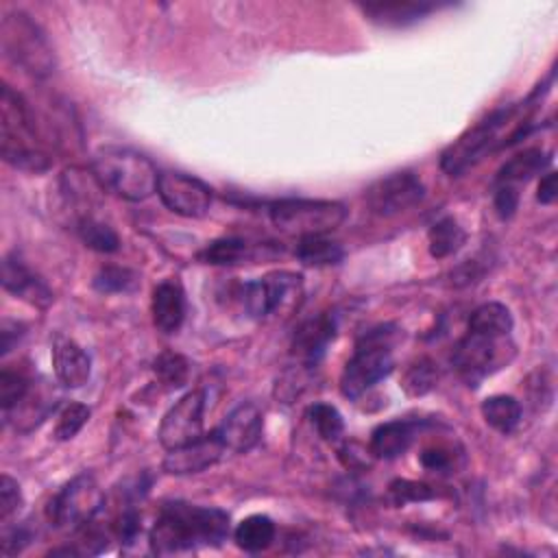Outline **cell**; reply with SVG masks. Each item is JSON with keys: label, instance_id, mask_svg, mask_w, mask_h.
<instances>
[{"label": "cell", "instance_id": "obj_23", "mask_svg": "<svg viewBox=\"0 0 558 558\" xmlns=\"http://www.w3.org/2000/svg\"><path fill=\"white\" fill-rule=\"evenodd\" d=\"M549 163H551V153H547L543 148H527V150L514 155L512 159H508L499 168V172L495 177V185H514V187H519L521 183H525L532 177L547 170Z\"/></svg>", "mask_w": 558, "mask_h": 558}, {"label": "cell", "instance_id": "obj_42", "mask_svg": "<svg viewBox=\"0 0 558 558\" xmlns=\"http://www.w3.org/2000/svg\"><path fill=\"white\" fill-rule=\"evenodd\" d=\"M22 333H24L22 323H17V320H4L2 323V327H0V351H2V355H7L13 349V344L22 338Z\"/></svg>", "mask_w": 558, "mask_h": 558}, {"label": "cell", "instance_id": "obj_22", "mask_svg": "<svg viewBox=\"0 0 558 558\" xmlns=\"http://www.w3.org/2000/svg\"><path fill=\"white\" fill-rule=\"evenodd\" d=\"M153 323L163 333H174L185 318V294L183 288L168 279L155 286L153 290Z\"/></svg>", "mask_w": 558, "mask_h": 558}, {"label": "cell", "instance_id": "obj_39", "mask_svg": "<svg viewBox=\"0 0 558 558\" xmlns=\"http://www.w3.org/2000/svg\"><path fill=\"white\" fill-rule=\"evenodd\" d=\"M418 460H421L423 469L432 471V473H451L456 469V453L442 445L423 449Z\"/></svg>", "mask_w": 558, "mask_h": 558}, {"label": "cell", "instance_id": "obj_15", "mask_svg": "<svg viewBox=\"0 0 558 558\" xmlns=\"http://www.w3.org/2000/svg\"><path fill=\"white\" fill-rule=\"evenodd\" d=\"M262 427H264L262 410L251 401H242L225 416L222 425L218 427V434L229 451L246 453L259 442Z\"/></svg>", "mask_w": 558, "mask_h": 558}, {"label": "cell", "instance_id": "obj_41", "mask_svg": "<svg viewBox=\"0 0 558 558\" xmlns=\"http://www.w3.org/2000/svg\"><path fill=\"white\" fill-rule=\"evenodd\" d=\"M371 449L366 451L360 442H344L338 449V458L347 469H364L368 466V458H371Z\"/></svg>", "mask_w": 558, "mask_h": 558}, {"label": "cell", "instance_id": "obj_2", "mask_svg": "<svg viewBox=\"0 0 558 558\" xmlns=\"http://www.w3.org/2000/svg\"><path fill=\"white\" fill-rule=\"evenodd\" d=\"M538 89H541V85H538ZM538 89L525 102L501 107V109L493 111L488 118H484L480 124H475L473 129L462 133L451 146L445 148V153L440 157V168L451 177L462 174L464 170L475 166L480 159H484L488 153L504 148V144H506L504 131L506 129H510L508 146L519 142L521 137H525L530 133V124H532L530 116L525 111L538 98V94H541Z\"/></svg>", "mask_w": 558, "mask_h": 558}, {"label": "cell", "instance_id": "obj_25", "mask_svg": "<svg viewBox=\"0 0 558 558\" xmlns=\"http://www.w3.org/2000/svg\"><path fill=\"white\" fill-rule=\"evenodd\" d=\"M484 421L499 434H512L523 416L521 403L510 395H493L482 401Z\"/></svg>", "mask_w": 558, "mask_h": 558}, {"label": "cell", "instance_id": "obj_11", "mask_svg": "<svg viewBox=\"0 0 558 558\" xmlns=\"http://www.w3.org/2000/svg\"><path fill=\"white\" fill-rule=\"evenodd\" d=\"M423 196L425 185L410 170L392 172L388 177L377 179L364 194L368 209L381 218H390L412 209L423 201Z\"/></svg>", "mask_w": 558, "mask_h": 558}, {"label": "cell", "instance_id": "obj_12", "mask_svg": "<svg viewBox=\"0 0 558 558\" xmlns=\"http://www.w3.org/2000/svg\"><path fill=\"white\" fill-rule=\"evenodd\" d=\"M205 390L185 392L161 418L157 438L166 451L183 447L203 436Z\"/></svg>", "mask_w": 558, "mask_h": 558}, {"label": "cell", "instance_id": "obj_33", "mask_svg": "<svg viewBox=\"0 0 558 558\" xmlns=\"http://www.w3.org/2000/svg\"><path fill=\"white\" fill-rule=\"evenodd\" d=\"M307 418L314 425L316 434L327 440V442H336L342 438L344 434V421L342 414L338 412L336 405L331 403H312L307 410Z\"/></svg>", "mask_w": 558, "mask_h": 558}, {"label": "cell", "instance_id": "obj_4", "mask_svg": "<svg viewBox=\"0 0 558 558\" xmlns=\"http://www.w3.org/2000/svg\"><path fill=\"white\" fill-rule=\"evenodd\" d=\"M89 168L100 187L124 201L140 203L157 192L159 172L155 163L137 150L105 146L94 153Z\"/></svg>", "mask_w": 558, "mask_h": 558}, {"label": "cell", "instance_id": "obj_8", "mask_svg": "<svg viewBox=\"0 0 558 558\" xmlns=\"http://www.w3.org/2000/svg\"><path fill=\"white\" fill-rule=\"evenodd\" d=\"M514 357V342L510 336H490L480 331H466L456 344L451 362L466 386H480L482 379L495 371L508 366Z\"/></svg>", "mask_w": 558, "mask_h": 558}, {"label": "cell", "instance_id": "obj_36", "mask_svg": "<svg viewBox=\"0 0 558 558\" xmlns=\"http://www.w3.org/2000/svg\"><path fill=\"white\" fill-rule=\"evenodd\" d=\"M438 490L425 482H414V480H395L388 486V499L392 506H405V504H418V501H429L436 499Z\"/></svg>", "mask_w": 558, "mask_h": 558}, {"label": "cell", "instance_id": "obj_24", "mask_svg": "<svg viewBox=\"0 0 558 558\" xmlns=\"http://www.w3.org/2000/svg\"><path fill=\"white\" fill-rule=\"evenodd\" d=\"M275 534H277V527L272 519L266 514H251L242 519L233 530L235 545L248 554H257L270 547V543L275 541Z\"/></svg>", "mask_w": 558, "mask_h": 558}, {"label": "cell", "instance_id": "obj_26", "mask_svg": "<svg viewBox=\"0 0 558 558\" xmlns=\"http://www.w3.org/2000/svg\"><path fill=\"white\" fill-rule=\"evenodd\" d=\"M464 242H466V231L451 216L436 220L427 231L429 255L436 259H445V257L458 253Z\"/></svg>", "mask_w": 558, "mask_h": 558}, {"label": "cell", "instance_id": "obj_9", "mask_svg": "<svg viewBox=\"0 0 558 558\" xmlns=\"http://www.w3.org/2000/svg\"><path fill=\"white\" fill-rule=\"evenodd\" d=\"M105 506V493L92 473L72 477L48 504V519L61 530H83Z\"/></svg>", "mask_w": 558, "mask_h": 558}, {"label": "cell", "instance_id": "obj_1", "mask_svg": "<svg viewBox=\"0 0 558 558\" xmlns=\"http://www.w3.org/2000/svg\"><path fill=\"white\" fill-rule=\"evenodd\" d=\"M229 514L220 508L185 501L166 504L148 534L153 554L170 556L201 547H218L229 536Z\"/></svg>", "mask_w": 558, "mask_h": 558}, {"label": "cell", "instance_id": "obj_16", "mask_svg": "<svg viewBox=\"0 0 558 558\" xmlns=\"http://www.w3.org/2000/svg\"><path fill=\"white\" fill-rule=\"evenodd\" d=\"M336 316L329 312L305 320L292 338V355H296L303 366H316L323 360L329 342L336 338Z\"/></svg>", "mask_w": 558, "mask_h": 558}, {"label": "cell", "instance_id": "obj_28", "mask_svg": "<svg viewBox=\"0 0 558 558\" xmlns=\"http://www.w3.org/2000/svg\"><path fill=\"white\" fill-rule=\"evenodd\" d=\"M512 327H514V320L510 310L497 301L482 303L469 316V331H480L490 336H510Z\"/></svg>", "mask_w": 558, "mask_h": 558}, {"label": "cell", "instance_id": "obj_7", "mask_svg": "<svg viewBox=\"0 0 558 558\" xmlns=\"http://www.w3.org/2000/svg\"><path fill=\"white\" fill-rule=\"evenodd\" d=\"M272 225L288 233L307 238V235H327L338 229L347 218V207L338 201L325 198H279L268 207Z\"/></svg>", "mask_w": 558, "mask_h": 558}, {"label": "cell", "instance_id": "obj_10", "mask_svg": "<svg viewBox=\"0 0 558 558\" xmlns=\"http://www.w3.org/2000/svg\"><path fill=\"white\" fill-rule=\"evenodd\" d=\"M303 277L296 272H272L242 286V305L253 318H266L268 314L294 305L301 296Z\"/></svg>", "mask_w": 558, "mask_h": 558}, {"label": "cell", "instance_id": "obj_43", "mask_svg": "<svg viewBox=\"0 0 558 558\" xmlns=\"http://www.w3.org/2000/svg\"><path fill=\"white\" fill-rule=\"evenodd\" d=\"M558 196V187H556V172H547L541 183H538V194L536 198L543 203V205H551Z\"/></svg>", "mask_w": 558, "mask_h": 558}, {"label": "cell", "instance_id": "obj_20", "mask_svg": "<svg viewBox=\"0 0 558 558\" xmlns=\"http://www.w3.org/2000/svg\"><path fill=\"white\" fill-rule=\"evenodd\" d=\"M423 425H425L423 421H405V418H395L377 425L371 434V445H368L373 458L392 460L401 456L403 451H408V447L412 445V440L416 438Z\"/></svg>", "mask_w": 558, "mask_h": 558}, {"label": "cell", "instance_id": "obj_27", "mask_svg": "<svg viewBox=\"0 0 558 558\" xmlns=\"http://www.w3.org/2000/svg\"><path fill=\"white\" fill-rule=\"evenodd\" d=\"M294 255L305 266H333L340 264L344 257L342 246L327 235H307L296 242Z\"/></svg>", "mask_w": 558, "mask_h": 558}, {"label": "cell", "instance_id": "obj_14", "mask_svg": "<svg viewBox=\"0 0 558 558\" xmlns=\"http://www.w3.org/2000/svg\"><path fill=\"white\" fill-rule=\"evenodd\" d=\"M227 451L218 429L203 434L201 438L170 449L163 458V471L170 475H192V473H201L209 466H214L222 453Z\"/></svg>", "mask_w": 558, "mask_h": 558}, {"label": "cell", "instance_id": "obj_21", "mask_svg": "<svg viewBox=\"0 0 558 558\" xmlns=\"http://www.w3.org/2000/svg\"><path fill=\"white\" fill-rule=\"evenodd\" d=\"M449 7L442 2H401V0H392V2H368V4H360L362 13L381 26H408L414 24L423 17H427L429 13Z\"/></svg>", "mask_w": 558, "mask_h": 558}, {"label": "cell", "instance_id": "obj_32", "mask_svg": "<svg viewBox=\"0 0 558 558\" xmlns=\"http://www.w3.org/2000/svg\"><path fill=\"white\" fill-rule=\"evenodd\" d=\"M438 381V368L429 357H421L410 364L401 377V390L408 397H423L427 395Z\"/></svg>", "mask_w": 558, "mask_h": 558}, {"label": "cell", "instance_id": "obj_40", "mask_svg": "<svg viewBox=\"0 0 558 558\" xmlns=\"http://www.w3.org/2000/svg\"><path fill=\"white\" fill-rule=\"evenodd\" d=\"M519 207V187L514 185H495V211L501 220L514 216Z\"/></svg>", "mask_w": 558, "mask_h": 558}, {"label": "cell", "instance_id": "obj_6", "mask_svg": "<svg viewBox=\"0 0 558 558\" xmlns=\"http://www.w3.org/2000/svg\"><path fill=\"white\" fill-rule=\"evenodd\" d=\"M0 39L4 54L28 74L46 78L54 72V52L41 26L24 11H11L2 17Z\"/></svg>", "mask_w": 558, "mask_h": 558}, {"label": "cell", "instance_id": "obj_13", "mask_svg": "<svg viewBox=\"0 0 558 558\" xmlns=\"http://www.w3.org/2000/svg\"><path fill=\"white\" fill-rule=\"evenodd\" d=\"M157 194L172 214L183 218H201L207 214L211 205L209 185L185 172H174V170L159 172Z\"/></svg>", "mask_w": 558, "mask_h": 558}, {"label": "cell", "instance_id": "obj_17", "mask_svg": "<svg viewBox=\"0 0 558 558\" xmlns=\"http://www.w3.org/2000/svg\"><path fill=\"white\" fill-rule=\"evenodd\" d=\"M2 288L41 310L52 303L48 286L15 253L4 255L2 259Z\"/></svg>", "mask_w": 558, "mask_h": 558}, {"label": "cell", "instance_id": "obj_5", "mask_svg": "<svg viewBox=\"0 0 558 558\" xmlns=\"http://www.w3.org/2000/svg\"><path fill=\"white\" fill-rule=\"evenodd\" d=\"M401 336L403 333L397 325L386 323L364 331L357 338L355 351L340 375V392L347 399L362 397L368 388L392 373V347L401 340Z\"/></svg>", "mask_w": 558, "mask_h": 558}, {"label": "cell", "instance_id": "obj_18", "mask_svg": "<svg viewBox=\"0 0 558 558\" xmlns=\"http://www.w3.org/2000/svg\"><path fill=\"white\" fill-rule=\"evenodd\" d=\"M52 366L57 379L65 388H81L92 375V360L87 351L65 336H57L52 342Z\"/></svg>", "mask_w": 558, "mask_h": 558}, {"label": "cell", "instance_id": "obj_30", "mask_svg": "<svg viewBox=\"0 0 558 558\" xmlns=\"http://www.w3.org/2000/svg\"><path fill=\"white\" fill-rule=\"evenodd\" d=\"M198 262L209 266H233L251 257V248L240 238H218L209 242L198 255Z\"/></svg>", "mask_w": 558, "mask_h": 558}, {"label": "cell", "instance_id": "obj_34", "mask_svg": "<svg viewBox=\"0 0 558 558\" xmlns=\"http://www.w3.org/2000/svg\"><path fill=\"white\" fill-rule=\"evenodd\" d=\"M140 277L135 270L124 266H102L94 279L92 286L102 294H118V292H131L135 290Z\"/></svg>", "mask_w": 558, "mask_h": 558}, {"label": "cell", "instance_id": "obj_29", "mask_svg": "<svg viewBox=\"0 0 558 558\" xmlns=\"http://www.w3.org/2000/svg\"><path fill=\"white\" fill-rule=\"evenodd\" d=\"M76 233L81 242L98 253H116L120 248L118 233L102 220L94 216H81L76 222Z\"/></svg>", "mask_w": 558, "mask_h": 558}, {"label": "cell", "instance_id": "obj_35", "mask_svg": "<svg viewBox=\"0 0 558 558\" xmlns=\"http://www.w3.org/2000/svg\"><path fill=\"white\" fill-rule=\"evenodd\" d=\"M89 416H92V410L85 403H78V401L65 403L54 423V438L72 440L83 429V425L89 421Z\"/></svg>", "mask_w": 558, "mask_h": 558}, {"label": "cell", "instance_id": "obj_3", "mask_svg": "<svg viewBox=\"0 0 558 558\" xmlns=\"http://www.w3.org/2000/svg\"><path fill=\"white\" fill-rule=\"evenodd\" d=\"M0 155L9 166L31 174L46 172L52 163L39 144L31 105L9 85H2L0 98Z\"/></svg>", "mask_w": 558, "mask_h": 558}, {"label": "cell", "instance_id": "obj_31", "mask_svg": "<svg viewBox=\"0 0 558 558\" xmlns=\"http://www.w3.org/2000/svg\"><path fill=\"white\" fill-rule=\"evenodd\" d=\"M153 375L166 390L183 388L190 379V362L181 353L161 351L153 362Z\"/></svg>", "mask_w": 558, "mask_h": 558}, {"label": "cell", "instance_id": "obj_38", "mask_svg": "<svg viewBox=\"0 0 558 558\" xmlns=\"http://www.w3.org/2000/svg\"><path fill=\"white\" fill-rule=\"evenodd\" d=\"M22 504H24V497H22L20 484L11 475L2 473V477H0V523L7 525L20 512Z\"/></svg>", "mask_w": 558, "mask_h": 558}, {"label": "cell", "instance_id": "obj_37", "mask_svg": "<svg viewBox=\"0 0 558 558\" xmlns=\"http://www.w3.org/2000/svg\"><path fill=\"white\" fill-rule=\"evenodd\" d=\"M33 386V379L26 377L20 371H11V368H2L0 373V405L2 412H9Z\"/></svg>", "mask_w": 558, "mask_h": 558}, {"label": "cell", "instance_id": "obj_19", "mask_svg": "<svg viewBox=\"0 0 558 558\" xmlns=\"http://www.w3.org/2000/svg\"><path fill=\"white\" fill-rule=\"evenodd\" d=\"M54 395L50 392L46 381L41 379V384H37L33 379L31 390L9 412H2V418L17 432H31L54 410Z\"/></svg>", "mask_w": 558, "mask_h": 558}]
</instances>
